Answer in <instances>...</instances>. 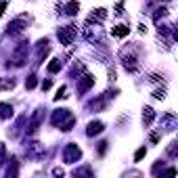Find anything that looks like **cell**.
<instances>
[{"mask_svg": "<svg viewBox=\"0 0 178 178\" xmlns=\"http://www.w3.org/2000/svg\"><path fill=\"white\" fill-rule=\"evenodd\" d=\"M4 6H6V4H4V2H0V15H2V11H4Z\"/></svg>", "mask_w": 178, "mask_h": 178, "instance_id": "52a82bcc", "label": "cell"}, {"mask_svg": "<svg viewBox=\"0 0 178 178\" xmlns=\"http://www.w3.org/2000/svg\"><path fill=\"white\" fill-rule=\"evenodd\" d=\"M59 69H61V61L52 59V63L48 65V71H59Z\"/></svg>", "mask_w": 178, "mask_h": 178, "instance_id": "277c9868", "label": "cell"}, {"mask_svg": "<svg viewBox=\"0 0 178 178\" xmlns=\"http://www.w3.org/2000/svg\"><path fill=\"white\" fill-rule=\"evenodd\" d=\"M147 153V151H145V149H138V151H136V157H134V159H136V161H138V159H142V155Z\"/></svg>", "mask_w": 178, "mask_h": 178, "instance_id": "8992f818", "label": "cell"}, {"mask_svg": "<svg viewBox=\"0 0 178 178\" xmlns=\"http://www.w3.org/2000/svg\"><path fill=\"white\" fill-rule=\"evenodd\" d=\"M59 38L65 42V44H69V40H71V29L69 27H65V29H61L59 32Z\"/></svg>", "mask_w": 178, "mask_h": 178, "instance_id": "7a4b0ae2", "label": "cell"}, {"mask_svg": "<svg viewBox=\"0 0 178 178\" xmlns=\"http://www.w3.org/2000/svg\"><path fill=\"white\" fill-rule=\"evenodd\" d=\"M111 34L115 36V38H122V36H126V34H128V27H126V25H118V27H115V29H113Z\"/></svg>", "mask_w": 178, "mask_h": 178, "instance_id": "3957f363", "label": "cell"}, {"mask_svg": "<svg viewBox=\"0 0 178 178\" xmlns=\"http://www.w3.org/2000/svg\"><path fill=\"white\" fill-rule=\"evenodd\" d=\"M101 130H103V124H101V122H92V124L88 126V134H90V136H92V134H99Z\"/></svg>", "mask_w": 178, "mask_h": 178, "instance_id": "6da1fadb", "label": "cell"}, {"mask_svg": "<svg viewBox=\"0 0 178 178\" xmlns=\"http://www.w3.org/2000/svg\"><path fill=\"white\" fill-rule=\"evenodd\" d=\"M67 13H69V15H75V13H78V2H69V4H67Z\"/></svg>", "mask_w": 178, "mask_h": 178, "instance_id": "5b68a950", "label": "cell"}]
</instances>
